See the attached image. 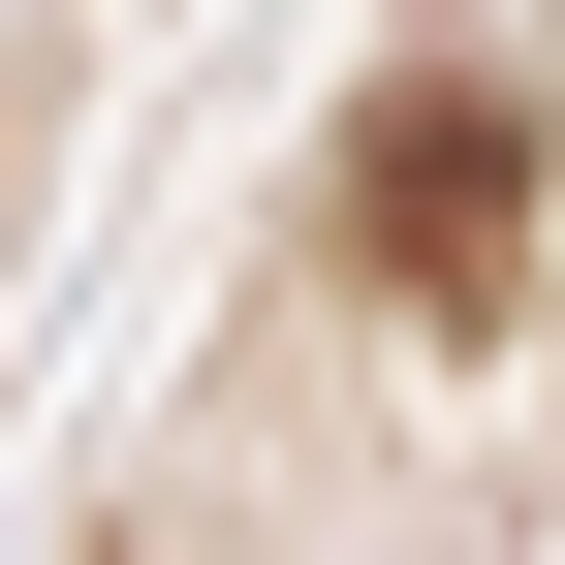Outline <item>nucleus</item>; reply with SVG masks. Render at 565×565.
I'll return each instance as SVG.
<instances>
[{"mask_svg": "<svg viewBox=\"0 0 565 565\" xmlns=\"http://www.w3.org/2000/svg\"><path fill=\"white\" fill-rule=\"evenodd\" d=\"M345 252H377V282H408V315H471V282H503V252H534V126H503V95H471V63H408V95H377V126H345Z\"/></svg>", "mask_w": 565, "mask_h": 565, "instance_id": "1", "label": "nucleus"}]
</instances>
